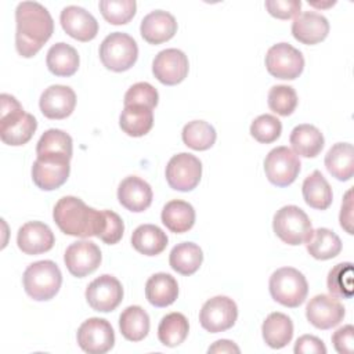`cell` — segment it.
<instances>
[{"label":"cell","instance_id":"obj_33","mask_svg":"<svg viewBox=\"0 0 354 354\" xmlns=\"http://www.w3.org/2000/svg\"><path fill=\"white\" fill-rule=\"evenodd\" d=\"M72 137L59 130V129H50L41 134L36 145V155L44 158H72L73 145Z\"/></svg>","mask_w":354,"mask_h":354},{"label":"cell","instance_id":"obj_18","mask_svg":"<svg viewBox=\"0 0 354 354\" xmlns=\"http://www.w3.org/2000/svg\"><path fill=\"white\" fill-rule=\"evenodd\" d=\"M41 113L48 119L68 118L76 105V94L69 86L53 84L47 87L39 100Z\"/></svg>","mask_w":354,"mask_h":354},{"label":"cell","instance_id":"obj_23","mask_svg":"<svg viewBox=\"0 0 354 354\" xmlns=\"http://www.w3.org/2000/svg\"><path fill=\"white\" fill-rule=\"evenodd\" d=\"M140 32L145 41L151 44H160L176 35L177 21L170 12L155 10L142 18Z\"/></svg>","mask_w":354,"mask_h":354},{"label":"cell","instance_id":"obj_16","mask_svg":"<svg viewBox=\"0 0 354 354\" xmlns=\"http://www.w3.org/2000/svg\"><path fill=\"white\" fill-rule=\"evenodd\" d=\"M69 159L37 156L32 166V180L43 191L59 188L69 177Z\"/></svg>","mask_w":354,"mask_h":354},{"label":"cell","instance_id":"obj_30","mask_svg":"<svg viewBox=\"0 0 354 354\" xmlns=\"http://www.w3.org/2000/svg\"><path fill=\"white\" fill-rule=\"evenodd\" d=\"M162 223L174 234L189 231L195 223V210L191 203L174 199L167 202L162 210Z\"/></svg>","mask_w":354,"mask_h":354},{"label":"cell","instance_id":"obj_13","mask_svg":"<svg viewBox=\"0 0 354 354\" xmlns=\"http://www.w3.org/2000/svg\"><path fill=\"white\" fill-rule=\"evenodd\" d=\"M123 299V288L119 279L109 274L100 275L91 281L86 289L88 306L100 313L113 311Z\"/></svg>","mask_w":354,"mask_h":354},{"label":"cell","instance_id":"obj_4","mask_svg":"<svg viewBox=\"0 0 354 354\" xmlns=\"http://www.w3.org/2000/svg\"><path fill=\"white\" fill-rule=\"evenodd\" d=\"M22 282L28 296L37 301H46L58 293L62 274L54 261L40 260L26 267Z\"/></svg>","mask_w":354,"mask_h":354},{"label":"cell","instance_id":"obj_35","mask_svg":"<svg viewBox=\"0 0 354 354\" xmlns=\"http://www.w3.org/2000/svg\"><path fill=\"white\" fill-rule=\"evenodd\" d=\"M119 328L124 339L140 342L149 332V315L140 306H129L119 317Z\"/></svg>","mask_w":354,"mask_h":354},{"label":"cell","instance_id":"obj_14","mask_svg":"<svg viewBox=\"0 0 354 354\" xmlns=\"http://www.w3.org/2000/svg\"><path fill=\"white\" fill-rule=\"evenodd\" d=\"M188 58L178 48H166L156 54L152 62L153 76L166 86L181 83L188 75Z\"/></svg>","mask_w":354,"mask_h":354},{"label":"cell","instance_id":"obj_24","mask_svg":"<svg viewBox=\"0 0 354 354\" xmlns=\"http://www.w3.org/2000/svg\"><path fill=\"white\" fill-rule=\"evenodd\" d=\"M178 285L174 277L166 272H156L145 283V297L155 307H167L176 301Z\"/></svg>","mask_w":354,"mask_h":354},{"label":"cell","instance_id":"obj_22","mask_svg":"<svg viewBox=\"0 0 354 354\" xmlns=\"http://www.w3.org/2000/svg\"><path fill=\"white\" fill-rule=\"evenodd\" d=\"M329 33L328 19L315 11H304L295 17L292 24L293 37L303 44H317Z\"/></svg>","mask_w":354,"mask_h":354},{"label":"cell","instance_id":"obj_10","mask_svg":"<svg viewBox=\"0 0 354 354\" xmlns=\"http://www.w3.org/2000/svg\"><path fill=\"white\" fill-rule=\"evenodd\" d=\"M264 171L271 184L288 187L300 173V159L290 148L277 147L266 156Z\"/></svg>","mask_w":354,"mask_h":354},{"label":"cell","instance_id":"obj_41","mask_svg":"<svg viewBox=\"0 0 354 354\" xmlns=\"http://www.w3.org/2000/svg\"><path fill=\"white\" fill-rule=\"evenodd\" d=\"M268 106L281 116H289L297 106V94L292 86L277 84L268 91Z\"/></svg>","mask_w":354,"mask_h":354},{"label":"cell","instance_id":"obj_48","mask_svg":"<svg viewBox=\"0 0 354 354\" xmlns=\"http://www.w3.org/2000/svg\"><path fill=\"white\" fill-rule=\"evenodd\" d=\"M339 221H340L342 228H344L346 232H348L351 235L353 234V189H348L344 195V199L342 202Z\"/></svg>","mask_w":354,"mask_h":354},{"label":"cell","instance_id":"obj_11","mask_svg":"<svg viewBox=\"0 0 354 354\" xmlns=\"http://www.w3.org/2000/svg\"><path fill=\"white\" fill-rule=\"evenodd\" d=\"M236 318L238 307L235 301L227 296H214L209 299L199 313L202 328L210 333H218L232 328Z\"/></svg>","mask_w":354,"mask_h":354},{"label":"cell","instance_id":"obj_46","mask_svg":"<svg viewBox=\"0 0 354 354\" xmlns=\"http://www.w3.org/2000/svg\"><path fill=\"white\" fill-rule=\"evenodd\" d=\"M332 343L337 353L351 354L354 350V328L353 325H344L332 335Z\"/></svg>","mask_w":354,"mask_h":354},{"label":"cell","instance_id":"obj_45","mask_svg":"<svg viewBox=\"0 0 354 354\" xmlns=\"http://www.w3.org/2000/svg\"><path fill=\"white\" fill-rule=\"evenodd\" d=\"M267 11L278 19H289L297 17L301 1L300 0H267L264 3Z\"/></svg>","mask_w":354,"mask_h":354},{"label":"cell","instance_id":"obj_50","mask_svg":"<svg viewBox=\"0 0 354 354\" xmlns=\"http://www.w3.org/2000/svg\"><path fill=\"white\" fill-rule=\"evenodd\" d=\"M336 1H328V3H315V1H308V4L314 6V7H329V6H333Z\"/></svg>","mask_w":354,"mask_h":354},{"label":"cell","instance_id":"obj_7","mask_svg":"<svg viewBox=\"0 0 354 354\" xmlns=\"http://www.w3.org/2000/svg\"><path fill=\"white\" fill-rule=\"evenodd\" d=\"M138 57L136 40L123 32L108 35L100 46V59L102 65L113 72H124L130 69Z\"/></svg>","mask_w":354,"mask_h":354},{"label":"cell","instance_id":"obj_39","mask_svg":"<svg viewBox=\"0 0 354 354\" xmlns=\"http://www.w3.org/2000/svg\"><path fill=\"white\" fill-rule=\"evenodd\" d=\"M353 263H339L328 272L326 286L330 296L336 299H350L353 296Z\"/></svg>","mask_w":354,"mask_h":354},{"label":"cell","instance_id":"obj_32","mask_svg":"<svg viewBox=\"0 0 354 354\" xmlns=\"http://www.w3.org/2000/svg\"><path fill=\"white\" fill-rule=\"evenodd\" d=\"M301 192L304 202L313 209L325 210L332 203V188L319 170H314L304 178Z\"/></svg>","mask_w":354,"mask_h":354},{"label":"cell","instance_id":"obj_20","mask_svg":"<svg viewBox=\"0 0 354 354\" xmlns=\"http://www.w3.org/2000/svg\"><path fill=\"white\" fill-rule=\"evenodd\" d=\"M55 238L51 228L41 221H28L17 235L19 250L25 254H40L48 252L54 246Z\"/></svg>","mask_w":354,"mask_h":354},{"label":"cell","instance_id":"obj_44","mask_svg":"<svg viewBox=\"0 0 354 354\" xmlns=\"http://www.w3.org/2000/svg\"><path fill=\"white\" fill-rule=\"evenodd\" d=\"M123 231L124 224L120 216L112 210H104V227L98 238L106 245H115L122 239Z\"/></svg>","mask_w":354,"mask_h":354},{"label":"cell","instance_id":"obj_37","mask_svg":"<svg viewBox=\"0 0 354 354\" xmlns=\"http://www.w3.org/2000/svg\"><path fill=\"white\" fill-rule=\"evenodd\" d=\"M189 330L188 319L181 313H170L165 315L158 326V337L163 346L176 347L181 344Z\"/></svg>","mask_w":354,"mask_h":354},{"label":"cell","instance_id":"obj_12","mask_svg":"<svg viewBox=\"0 0 354 354\" xmlns=\"http://www.w3.org/2000/svg\"><path fill=\"white\" fill-rule=\"evenodd\" d=\"M77 343L88 354H104L115 344L112 325L104 318H88L77 329Z\"/></svg>","mask_w":354,"mask_h":354},{"label":"cell","instance_id":"obj_27","mask_svg":"<svg viewBox=\"0 0 354 354\" xmlns=\"http://www.w3.org/2000/svg\"><path fill=\"white\" fill-rule=\"evenodd\" d=\"M79 62L77 51L64 41L55 43L47 51L46 64L48 71L55 76L68 77L75 75L79 68Z\"/></svg>","mask_w":354,"mask_h":354},{"label":"cell","instance_id":"obj_3","mask_svg":"<svg viewBox=\"0 0 354 354\" xmlns=\"http://www.w3.org/2000/svg\"><path fill=\"white\" fill-rule=\"evenodd\" d=\"M0 138L4 144L19 147L26 144L37 129V122L32 113L24 111L15 97L1 94Z\"/></svg>","mask_w":354,"mask_h":354},{"label":"cell","instance_id":"obj_5","mask_svg":"<svg viewBox=\"0 0 354 354\" xmlns=\"http://www.w3.org/2000/svg\"><path fill=\"white\" fill-rule=\"evenodd\" d=\"M271 297L285 307H299L308 293L306 277L293 267H282L274 271L268 282Z\"/></svg>","mask_w":354,"mask_h":354},{"label":"cell","instance_id":"obj_31","mask_svg":"<svg viewBox=\"0 0 354 354\" xmlns=\"http://www.w3.org/2000/svg\"><path fill=\"white\" fill-rule=\"evenodd\" d=\"M119 126L130 137H142L153 126L152 109L144 105H126L119 116Z\"/></svg>","mask_w":354,"mask_h":354},{"label":"cell","instance_id":"obj_47","mask_svg":"<svg viewBox=\"0 0 354 354\" xmlns=\"http://www.w3.org/2000/svg\"><path fill=\"white\" fill-rule=\"evenodd\" d=\"M296 354H326V347L321 339L313 335H303L295 343Z\"/></svg>","mask_w":354,"mask_h":354},{"label":"cell","instance_id":"obj_40","mask_svg":"<svg viewBox=\"0 0 354 354\" xmlns=\"http://www.w3.org/2000/svg\"><path fill=\"white\" fill-rule=\"evenodd\" d=\"M102 17L112 25H124L136 14L134 0H101L98 3Z\"/></svg>","mask_w":354,"mask_h":354},{"label":"cell","instance_id":"obj_29","mask_svg":"<svg viewBox=\"0 0 354 354\" xmlns=\"http://www.w3.org/2000/svg\"><path fill=\"white\" fill-rule=\"evenodd\" d=\"M167 235L162 228L153 224L138 225L131 234L133 248L145 256H156L167 246Z\"/></svg>","mask_w":354,"mask_h":354},{"label":"cell","instance_id":"obj_49","mask_svg":"<svg viewBox=\"0 0 354 354\" xmlns=\"http://www.w3.org/2000/svg\"><path fill=\"white\" fill-rule=\"evenodd\" d=\"M241 350H239V347L234 343V342H231V340H227V339H221V340H217V342H214L209 348H207V353L210 354V353H217V354H220V353H239Z\"/></svg>","mask_w":354,"mask_h":354},{"label":"cell","instance_id":"obj_17","mask_svg":"<svg viewBox=\"0 0 354 354\" xmlns=\"http://www.w3.org/2000/svg\"><path fill=\"white\" fill-rule=\"evenodd\" d=\"M344 314L343 304L329 295L314 296L306 307V317L308 322L324 330L339 325L343 321Z\"/></svg>","mask_w":354,"mask_h":354},{"label":"cell","instance_id":"obj_2","mask_svg":"<svg viewBox=\"0 0 354 354\" xmlns=\"http://www.w3.org/2000/svg\"><path fill=\"white\" fill-rule=\"evenodd\" d=\"M53 217L58 228L72 236H98L104 227V210L88 207L80 198L62 196L54 206Z\"/></svg>","mask_w":354,"mask_h":354},{"label":"cell","instance_id":"obj_6","mask_svg":"<svg viewBox=\"0 0 354 354\" xmlns=\"http://www.w3.org/2000/svg\"><path fill=\"white\" fill-rule=\"evenodd\" d=\"M272 228L282 242L292 246L306 243L314 231L306 212L295 205H286L277 210Z\"/></svg>","mask_w":354,"mask_h":354},{"label":"cell","instance_id":"obj_26","mask_svg":"<svg viewBox=\"0 0 354 354\" xmlns=\"http://www.w3.org/2000/svg\"><path fill=\"white\" fill-rule=\"evenodd\" d=\"M263 339L271 348H282L293 337L292 319L283 313H271L261 325Z\"/></svg>","mask_w":354,"mask_h":354},{"label":"cell","instance_id":"obj_8","mask_svg":"<svg viewBox=\"0 0 354 354\" xmlns=\"http://www.w3.org/2000/svg\"><path fill=\"white\" fill-rule=\"evenodd\" d=\"M266 66L270 75L282 80L299 77L304 69L303 54L289 43H277L266 54Z\"/></svg>","mask_w":354,"mask_h":354},{"label":"cell","instance_id":"obj_25","mask_svg":"<svg viewBox=\"0 0 354 354\" xmlns=\"http://www.w3.org/2000/svg\"><path fill=\"white\" fill-rule=\"evenodd\" d=\"M289 141L293 152L303 158H315L325 144L322 133L308 123L296 126L290 133Z\"/></svg>","mask_w":354,"mask_h":354},{"label":"cell","instance_id":"obj_34","mask_svg":"<svg viewBox=\"0 0 354 354\" xmlns=\"http://www.w3.org/2000/svg\"><path fill=\"white\" fill-rule=\"evenodd\" d=\"M203 261L202 249L192 242H181L176 245L169 256L170 267L181 275H192Z\"/></svg>","mask_w":354,"mask_h":354},{"label":"cell","instance_id":"obj_36","mask_svg":"<svg viewBox=\"0 0 354 354\" xmlns=\"http://www.w3.org/2000/svg\"><path fill=\"white\" fill-rule=\"evenodd\" d=\"M307 252L317 260H329L342 250L340 238L329 228H317L306 242Z\"/></svg>","mask_w":354,"mask_h":354},{"label":"cell","instance_id":"obj_9","mask_svg":"<svg viewBox=\"0 0 354 354\" xmlns=\"http://www.w3.org/2000/svg\"><path fill=\"white\" fill-rule=\"evenodd\" d=\"M202 163L188 152L174 155L166 166V181L170 188L181 192L192 191L201 181Z\"/></svg>","mask_w":354,"mask_h":354},{"label":"cell","instance_id":"obj_19","mask_svg":"<svg viewBox=\"0 0 354 354\" xmlns=\"http://www.w3.org/2000/svg\"><path fill=\"white\" fill-rule=\"evenodd\" d=\"M62 29L79 41L93 40L98 33L97 19L83 7L68 6L59 15Z\"/></svg>","mask_w":354,"mask_h":354},{"label":"cell","instance_id":"obj_28","mask_svg":"<svg viewBox=\"0 0 354 354\" xmlns=\"http://www.w3.org/2000/svg\"><path fill=\"white\" fill-rule=\"evenodd\" d=\"M326 170L337 180L347 181L354 173V148L350 142H336L325 155Z\"/></svg>","mask_w":354,"mask_h":354},{"label":"cell","instance_id":"obj_38","mask_svg":"<svg viewBox=\"0 0 354 354\" xmlns=\"http://www.w3.org/2000/svg\"><path fill=\"white\" fill-rule=\"evenodd\" d=\"M184 144L195 151H206L213 147L216 141L214 127L205 120L188 122L181 133Z\"/></svg>","mask_w":354,"mask_h":354},{"label":"cell","instance_id":"obj_42","mask_svg":"<svg viewBox=\"0 0 354 354\" xmlns=\"http://www.w3.org/2000/svg\"><path fill=\"white\" fill-rule=\"evenodd\" d=\"M281 133H282L281 120L277 116L270 113L257 116L250 124L252 137L261 144L274 142L277 138H279Z\"/></svg>","mask_w":354,"mask_h":354},{"label":"cell","instance_id":"obj_21","mask_svg":"<svg viewBox=\"0 0 354 354\" xmlns=\"http://www.w3.org/2000/svg\"><path fill=\"white\" fill-rule=\"evenodd\" d=\"M118 199L123 207L140 213L147 210L152 203L151 185L137 176H129L118 187Z\"/></svg>","mask_w":354,"mask_h":354},{"label":"cell","instance_id":"obj_43","mask_svg":"<svg viewBox=\"0 0 354 354\" xmlns=\"http://www.w3.org/2000/svg\"><path fill=\"white\" fill-rule=\"evenodd\" d=\"M159 94L156 88L147 83L138 82L133 84L124 94V106L126 105H144L153 109L158 105Z\"/></svg>","mask_w":354,"mask_h":354},{"label":"cell","instance_id":"obj_1","mask_svg":"<svg viewBox=\"0 0 354 354\" xmlns=\"http://www.w3.org/2000/svg\"><path fill=\"white\" fill-rule=\"evenodd\" d=\"M15 47L19 55H36L54 32L48 10L37 1H21L15 10Z\"/></svg>","mask_w":354,"mask_h":354},{"label":"cell","instance_id":"obj_15","mask_svg":"<svg viewBox=\"0 0 354 354\" xmlns=\"http://www.w3.org/2000/svg\"><path fill=\"white\" fill-rule=\"evenodd\" d=\"M102 260L100 248L91 241H79L71 243L64 254L68 271L77 278H83L94 272Z\"/></svg>","mask_w":354,"mask_h":354}]
</instances>
